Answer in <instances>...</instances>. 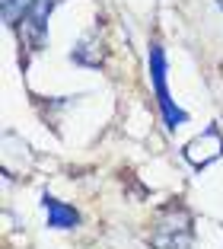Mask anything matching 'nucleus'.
Here are the masks:
<instances>
[{
  "instance_id": "obj_1",
  "label": "nucleus",
  "mask_w": 223,
  "mask_h": 249,
  "mask_svg": "<svg viewBox=\"0 0 223 249\" xmlns=\"http://www.w3.org/2000/svg\"><path fill=\"white\" fill-rule=\"evenodd\" d=\"M150 80H153V93H156V103H159V109H163L166 124H169V128L185 124L188 112H182L179 106L172 103L169 87H166V52H163V45H150Z\"/></svg>"
},
{
  "instance_id": "obj_2",
  "label": "nucleus",
  "mask_w": 223,
  "mask_h": 249,
  "mask_svg": "<svg viewBox=\"0 0 223 249\" xmlns=\"http://www.w3.org/2000/svg\"><path fill=\"white\" fill-rule=\"evenodd\" d=\"M185 157H188V160H191L198 169L207 166V163H214L217 157H223V138H220V131L210 124L201 138H194L191 144L185 147Z\"/></svg>"
},
{
  "instance_id": "obj_3",
  "label": "nucleus",
  "mask_w": 223,
  "mask_h": 249,
  "mask_svg": "<svg viewBox=\"0 0 223 249\" xmlns=\"http://www.w3.org/2000/svg\"><path fill=\"white\" fill-rule=\"evenodd\" d=\"M42 205H45V214H48V227H54V230H70V227H77V224H80V214L73 211V208H67L64 201H58V198L45 195Z\"/></svg>"
}]
</instances>
